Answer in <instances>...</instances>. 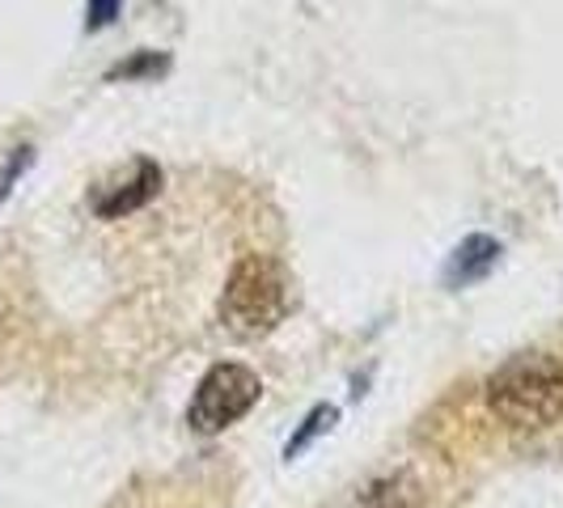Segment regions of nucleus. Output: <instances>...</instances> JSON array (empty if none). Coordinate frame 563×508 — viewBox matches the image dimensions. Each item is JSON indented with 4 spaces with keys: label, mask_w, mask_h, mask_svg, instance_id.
<instances>
[{
    "label": "nucleus",
    "mask_w": 563,
    "mask_h": 508,
    "mask_svg": "<svg viewBox=\"0 0 563 508\" xmlns=\"http://www.w3.org/2000/svg\"><path fill=\"white\" fill-rule=\"evenodd\" d=\"M263 398V382L251 365H212L196 386V398L187 407V423L199 437H212V432H225L229 423H238L254 402Z\"/></svg>",
    "instance_id": "obj_3"
},
{
    "label": "nucleus",
    "mask_w": 563,
    "mask_h": 508,
    "mask_svg": "<svg viewBox=\"0 0 563 508\" xmlns=\"http://www.w3.org/2000/svg\"><path fill=\"white\" fill-rule=\"evenodd\" d=\"M420 483L411 479L407 471L386 475V479H377L365 492V508H420Z\"/></svg>",
    "instance_id": "obj_6"
},
{
    "label": "nucleus",
    "mask_w": 563,
    "mask_h": 508,
    "mask_svg": "<svg viewBox=\"0 0 563 508\" xmlns=\"http://www.w3.org/2000/svg\"><path fill=\"white\" fill-rule=\"evenodd\" d=\"M157 191H162V166L141 157L128 178H119V183L102 187V191L93 196V212H98L102 221H119V217L141 212L148 199H157Z\"/></svg>",
    "instance_id": "obj_4"
},
{
    "label": "nucleus",
    "mask_w": 563,
    "mask_h": 508,
    "mask_svg": "<svg viewBox=\"0 0 563 508\" xmlns=\"http://www.w3.org/2000/svg\"><path fill=\"white\" fill-rule=\"evenodd\" d=\"M292 310V280L272 254H242L221 292V322L238 339L272 335Z\"/></svg>",
    "instance_id": "obj_2"
},
{
    "label": "nucleus",
    "mask_w": 563,
    "mask_h": 508,
    "mask_svg": "<svg viewBox=\"0 0 563 508\" xmlns=\"http://www.w3.org/2000/svg\"><path fill=\"white\" fill-rule=\"evenodd\" d=\"M335 420H339V411H335V407H327V402H322V407H313L310 416L301 420V428H297V432L288 437V445H284V457L292 462L297 453H306V450H310V445H313V437H322V432H331V423H335Z\"/></svg>",
    "instance_id": "obj_7"
},
{
    "label": "nucleus",
    "mask_w": 563,
    "mask_h": 508,
    "mask_svg": "<svg viewBox=\"0 0 563 508\" xmlns=\"http://www.w3.org/2000/svg\"><path fill=\"white\" fill-rule=\"evenodd\" d=\"M169 68L166 56H157V52H141V56H132L128 64H114L111 68V81H136V77H162Z\"/></svg>",
    "instance_id": "obj_8"
},
{
    "label": "nucleus",
    "mask_w": 563,
    "mask_h": 508,
    "mask_svg": "<svg viewBox=\"0 0 563 508\" xmlns=\"http://www.w3.org/2000/svg\"><path fill=\"white\" fill-rule=\"evenodd\" d=\"M119 9H123V0H89V18H85V26L89 30L111 26L114 18H119Z\"/></svg>",
    "instance_id": "obj_9"
},
{
    "label": "nucleus",
    "mask_w": 563,
    "mask_h": 508,
    "mask_svg": "<svg viewBox=\"0 0 563 508\" xmlns=\"http://www.w3.org/2000/svg\"><path fill=\"white\" fill-rule=\"evenodd\" d=\"M26 166H30V148H18V153H13V162H9V166H4V174H0V199L13 191L18 174H22Z\"/></svg>",
    "instance_id": "obj_10"
},
{
    "label": "nucleus",
    "mask_w": 563,
    "mask_h": 508,
    "mask_svg": "<svg viewBox=\"0 0 563 508\" xmlns=\"http://www.w3.org/2000/svg\"><path fill=\"white\" fill-rule=\"evenodd\" d=\"M487 407L508 428H551L563 420V361L521 352L487 377Z\"/></svg>",
    "instance_id": "obj_1"
},
{
    "label": "nucleus",
    "mask_w": 563,
    "mask_h": 508,
    "mask_svg": "<svg viewBox=\"0 0 563 508\" xmlns=\"http://www.w3.org/2000/svg\"><path fill=\"white\" fill-rule=\"evenodd\" d=\"M500 263V242L487 233H471L457 242V251L445 263V284L450 288H471V284L487 280V272Z\"/></svg>",
    "instance_id": "obj_5"
}]
</instances>
